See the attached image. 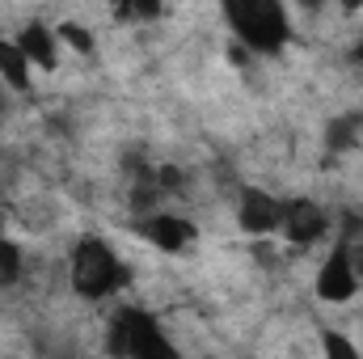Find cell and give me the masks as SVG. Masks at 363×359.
I'll return each instance as SVG.
<instances>
[{
  "instance_id": "3957f363",
  "label": "cell",
  "mask_w": 363,
  "mask_h": 359,
  "mask_svg": "<svg viewBox=\"0 0 363 359\" xmlns=\"http://www.w3.org/2000/svg\"><path fill=\"white\" fill-rule=\"evenodd\" d=\"M241 224L254 237H271V233L283 228V203L271 199L267 190H245V199H241Z\"/></svg>"
},
{
  "instance_id": "7a4b0ae2",
  "label": "cell",
  "mask_w": 363,
  "mask_h": 359,
  "mask_svg": "<svg viewBox=\"0 0 363 359\" xmlns=\"http://www.w3.org/2000/svg\"><path fill=\"white\" fill-rule=\"evenodd\" d=\"M355 292H359V275L351 270L347 245H338V250L321 263V270H317V296H321L325 304H347Z\"/></svg>"
},
{
  "instance_id": "277c9868",
  "label": "cell",
  "mask_w": 363,
  "mask_h": 359,
  "mask_svg": "<svg viewBox=\"0 0 363 359\" xmlns=\"http://www.w3.org/2000/svg\"><path fill=\"white\" fill-rule=\"evenodd\" d=\"M321 347H325V359H363V351L351 343V334H347V330H325Z\"/></svg>"
},
{
  "instance_id": "6da1fadb",
  "label": "cell",
  "mask_w": 363,
  "mask_h": 359,
  "mask_svg": "<svg viewBox=\"0 0 363 359\" xmlns=\"http://www.w3.org/2000/svg\"><path fill=\"white\" fill-rule=\"evenodd\" d=\"M77 287L85 296H106L114 283H118V258L101 245V241H81L77 250Z\"/></svg>"
}]
</instances>
